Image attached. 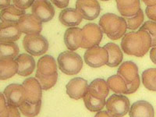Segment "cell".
Here are the masks:
<instances>
[{
    "instance_id": "74e56055",
    "label": "cell",
    "mask_w": 156,
    "mask_h": 117,
    "mask_svg": "<svg viewBox=\"0 0 156 117\" xmlns=\"http://www.w3.org/2000/svg\"><path fill=\"white\" fill-rule=\"evenodd\" d=\"M9 117H20L18 108L9 106Z\"/></svg>"
},
{
    "instance_id": "9a60e30c",
    "label": "cell",
    "mask_w": 156,
    "mask_h": 117,
    "mask_svg": "<svg viewBox=\"0 0 156 117\" xmlns=\"http://www.w3.org/2000/svg\"><path fill=\"white\" fill-rule=\"evenodd\" d=\"M20 35H21V31L20 30L17 23L1 22V27H0L1 43L14 42L20 37Z\"/></svg>"
},
{
    "instance_id": "484cf974",
    "label": "cell",
    "mask_w": 156,
    "mask_h": 117,
    "mask_svg": "<svg viewBox=\"0 0 156 117\" xmlns=\"http://www.w3.org/2000/svg\"><path fill=\"white\" fill-rule=\"evenodd\" d=\"M108 87L117 94H126L127 85L124 80L118 74L109 76L107 80Z\"/></svg>"
},
{
    "instance_id": "2e32d148",
    "label": "cell",
    "mask_w": 156,
    "mask_h": 117,
    "mask_svg": "<svg viewBox=\"0 0 156 117\" xmlns=\"http://www.w3.org/2000/svg\"><path fill=\"white\" fill-rule=\"evenodd\" d=\"M83 41L82 29L79 27H69L64 34V43L69 51H76L81 47Z\"/></svg>"
},
{
    "instance_id": "f35d334b",
    "label": "cell",
    "mask_w": 156,
    "mask_h": 117,
    "mask_svg": "<svg viewBox=\"0 0 156 117\" xmlns=\"http://www.w3.org/2000/svg\"><path fill=\"white\" fill-rule=\"evenodd\" d=\"M150 58L153 63L156 65V46L153 47L150 51Z\"/></svg>"
},
{
    "instance_id": "8992f818",
    "label": "cell",
    "mask_w": 156,
    "mask_h": 117,
    "mask_svg": "<svg viewBox=\"0 0 156 117\" xmlns=\"http://www.w3.org/2000/svg\"><path fill=\"white\" fill-rule=\"evenodd\" d=\"M105 107L107 112L113 117H123L129 112L130 104L126 96L114 94L107 99Z\"/></svg>"
},
{
    "instance_id": "cb8c5ba5",
    "label": "cell",
    "mask_w": 156,
    "mask_h": 117,
    "mask_svg": "<svg viewBox=\"0 0 156 117\" xmlns=\"http://www.w3.org/2000/svg\"><path fill=\"white\" fill-rule=\"evenodd\" d=\"M104 48L106 49L108 54V62L107 66L109 67H115L122 63L123 54L122 50L115 43H107Z\"/></svg>"
},
{
    "instance_id": "4316f807",
    "label": "cell",
    "mask_w": 156,
    "mask_h": 117,
    "mask_svg": "<svg viewBox=\"0 0 156 117\" xmlns=\"http://www.w3.org/2000/svg\"><path fill=\"white\" fill-rule=\"evenodd\" d=\"M19 47L15 42L1 43L0 45V59L9 58L16 59L19 55Z\"/></svg>"
},
{
    "instance_id": "7c38bea8",
    "label": "cell",
    "mask_w": 156,
    "mask_h": 117,
    "mask_svg": "<svg viewBox=\"0 0 156 117\" xmlns=\"http://www.w3.org/2000/svg\"><path fill=\"white\" fill-rule=\"evenodd\" d=\"M31 12L41 23L50 21L55 16V9L49 1H34L31 6Z\"/></svg>"
},
{
    "instance_id": "ffe728a7",
    "label": "cell",
    "mask_w": 156,
    "mask_h": 117,
    "mask_svg": "<svg viewBox=\"0 0 156 117\" xmlns=\"http://www.w3.org/2000/svg\"><path fill=\"white\" fill-rule=\"evenodd\" d=\"M129 117H154L152 105L147 101H137L130 106Z\"/></svg>"
},
{
    "instance_id": "7402d4cb",
    "label": "cell",
    "mask_w": 156,
    "mask_h": 117,
    "mask_svg": "<svg viewBox=\"0 0 156 117\" xmlns=\"http://www.w3.org/2000/svg\"><path fill=\"white\" fill-rule=\"evenodd\" d=\"M117 9L123 18H129L134 16L140 9V1H116Z\"/></svg>"
},
{
    "instance_id": "e0dca14e",
    "label": "cell",
    "mask_w": 156,
    "mask_h": 117,
    "mask_svg": "<svg viewBox=\"0 0 156 117\" xmlns=\"http://www.w3.org/2000/svg\"><path fill=\"white\" fill-rule=\"evenodd\" d=\"M108 93L109 87L107 81L101 78H97L90 83L87 94L96 99L105 100Z\"/></svg>"
},
{
    "instance_id": "8fae6325",
    "label": "cell",
    "mask_w": 156,
    "mask_h": 117,
    "mask_svg": "<svg viewBox=\"0 0 156 117\" xmlns=\"http://www.w3.org/2000/svg\"><path fill=\"white\" fill-rule=\"evenodd\" d=\"M76 9L84 20H94L99 16L101 7L98 1L78 0L76 2Z\"/></svg>"
},
{
    "instance_id": "836d02e7",
    "label": "cell",
    "mask_w": 156,
    "mask_h": 117,
    "mask_svg": "<svg viewBox=\"0 0 156 117\" xmlns=\"http://www.w3.org/2000/svg\"><path fill=\"white\" fill-rule=\"evenodd\" d=\"M0 117H9V106L3 93L0 94Z\"/></svg>"
},
{
    "instance_id": "52a82bcc",
    "label": "cell",
    "mask_w": 156,
    "mask_h": 117,
    "mask_svg": "<svg viewBox=\"0 0 156 117\" xmlns=\"http://www.w3.org/2000/svg\"><path fill=\"white\" fill-rule=\"evenodd\" d=\"M83 33V41L80 48H89L98 46L102 39L103 32L101 27L94 23L85 24L82 28Z\"/></svg>"
},
{
    "instance_id": "7a4b0ae2",
    "label": "cell",
    "mask_w": 156,
    "mask_h": 117,
    "mask_svg": "<svg viewBox=\"0 0 156 117\" xmlns=\"http://www.w3.org/2000/svg\"><path fill=\"white\" fill-rule=\"evenodd\" d=\"M99 27L103 33L112 40L120 39L126 34L127 24L125 19L114 13H105L99 20Z\"/></svg>"
},
{
    "instance_id": "f1b7e54d",
    "label": "cell",
    "mask_w": 156,
    "mask_h": 117,
    "mask_svg": "<svg viewBox=\"0 0 156 117\" xmlns=\"http://www.w3.org/2000/svg\"><path fill=\"white\" fill-rule=\"evenodd\" d=\"M86 108L92 112H98L106 105L105 100H98L91 97L88 94H86L83 98Z\"/></svg>"
},
{
    "instance_id": "277c9868",
    "label": "cell",
    "mask_w": 156,
    "mask_h": 117,
    "mask_svg": "<svg viewBox=\"0 0 156 117\" xmlns=\"http://www.w3.org/2000/svg\"><path fill=\"white\" fill-rule=\"evenodd\" d=\"M57 62L59 69L66 75L77 74L83 67V59L75 51H62L58 55Z\"/></svg>"
},
{
    "instance_id": "83f0119b",
    "label": "cell",
    "mask_w": 156,
    "mask_h": 117,
    "mask_svg": "<svg viewBox=\"0 0 156 117\" xmlns=\"http://www.w3.org/2000/svg\"><path fill=\"white\" fill-rule=\"evenodd\" d=\"M142 83L149 90L156 91V68H150L141 74Z\"/></svg>"
},
{
    "instance_id": "5b68a950",
    "label": "cell",
    "mask_w": 156,
    "mask_h": 117,
    "mask_svg": "<svg viewBox=\"0 0 156 117\" xmlns=\"http://www.w3.org/2000/svg\"><path fill=\"white\" fill-rule=\"evenodd\" d=\"M25 51L34 56L44 55L48 49V41L41 34H27L23 39Z\"/></svg>"
},
{
    "instance_id": "8d00e7d4",
    "label": "cell",
    "mask_w": 156,
    "mask_h": 117,
    "mask_svg": "<svg viewBox=\"0 0 156 117\" xmlns=\"http://www.w3.org/2000/svg\"><path fill=\"white\" fill-rule=\"evenodd\" d=\"M51 2H52V3L58 8L63 9V8H66V6L69 5V1H68V0H63V1H56V0H53V1H51Z\"/></svg>"
},
{
    "instance_id": "d4e9b609",
    "label": "cell",
    "mask_w": 156,
    "mask_h": 117,
    "mask_svg": "<svg viewBox=\"0 0 156 117\" xmlns=\"http://www.w3.org/2000/svg\"><path fill=\"white\" fill-rule=\"evenodd\" d=\"M27 14L24 10H21L13 4L8 8L1 10V22H9V23H18L22 16Z\"/></svg>"
},
{
    "instance_id": "ba28073f",
    "label": "cell",
    "mask_w": 156,
    "mask_h": 117,
    "mask_svg": "<svg viewBox=\"0 0 156 117\" xmlns=\"http://www.w3.org/2000/svg\"><path fill=\"white\" fill-rule=\"evenodd\" d=\"M8 106L19 108L26 101V92L22 84L11 83L5 87L3 91Z\"/></svg>"
},
{
    "instance_id": "f546056e",
    "label": "cell",
    "mask_w": 156,
    "mask_h": 117,
    "mask_svg": "<svg viewBox=\"0 0 156 117\" xmlns=\"http://www.w3.org/2000/svg\"><path fill=\"white\" fill-rule=\"evenodd\" d=\"M35 78L37 80V81L39 82V83H40L42 90H49L53 86H55V84L56 83L57 80H58V73L52 75V76H43V75L36 72Z\"/></svg>"
},
{
    "instance_id": "b9f144b4",
    "label": "cell",
    "mask_w": 156,
    "mask_h": 117,
    "mask_svg": "<svg viewBox=\"0 0 156 117\" xmlns=\"http://www.w3.org/2000/svg\"><path fill=\"white\" fill-rule=\"evenodd\" d=\"M143 2H144V4H145L146 5H147V7H148V6H152V5H155L156 4V0H154V1H149V0H147V1H143Z\"/></svg>"
},
{
    "instance_id": "1f68e13d",
    "label": "cell",
    "mask_w": 156,
    "mask_h": 117,
    "mask_svg": "<svg viewBox=\"0 0 156 117\" xmlns=\"http://www.w3.org/2000/svg\"><path fill=\"white\" fill-rule=\"evenodd\" d=\"M144 12L140 9V11L137 12V14L135 15L134 16L124 18V19L126 22V24H127V28L129 29V30H134L138 28L142 24V23L144 22Z\"/></svg>"
},
{
    "instance_id": "4dcf8cb0",
    "label": "cell",
    "mask_w": 156,
    "mask_h": 117,
    "mask_svg": "<svg viewBox=\"0 0 156 117\" xmlns=\"http://www.w3.org/2000/svg\"><path fill=\"white\" fill-rule=\"evenodd\" d=\"M41 107V102L38 103L37 105H33L30 103L25 101L20 106L19 109L20 110L21 113L26 117H35L40 112Z\"/></svg>"
},
{
    "instance_id": "d6986e66",
    "label": "cell",
    "mask_w": 156,
    "mask_h": 117,
    "mask_svg": "<svg viewBox=\"0 0 156 117\" xmlns=\"http://www.w3.org/2000/svg\"><path fill=\"white\" fill-rule=\"evenodd\" d=\"M16 62L18 63L17 74L22 76H27L31 74L35 68V61L33 56L29 54L23 53L16 58Z\"/></svg>"
},
{
    "instance_id": "9c48e42d",
    "label": "cell",
    "mask_w": 156,
    "mask_h": 117,
    "mask_svg": "<svg viewBox=\"0 0 156 117\" xmlns=\"http://www.w3.org/2000/svg\"><path fill=\"white\" fill-rule=\"evenodd\" d=\"M83 58L87 66L93 68L105 66L108 62V51L104 47L96 46L89 48L85 51Z\"/></svg>"
},
{
    "instance_id": "6da1fadb",
    "label": "cell",
    "mask_w": 156,
    "mask_h": 117,
    "mask_svg": "<svg viewBox=\"0 0 156 117\" xmlns=\"http://www.w3.org/2000/svg\"><path fill=\"white\" fill-rule=\"evenodd\" d=\"M121 47L127 55L143 57L151 47V36L140 29L137 31L128 32L122 38Z\"/></svg>"
},
{
    "instance_id": "3957f363",
    "label": "cell",
    "mask_w": 156,
    "mask_h": 117,
    "mask_svg": "<svg viewBox=\"0 0 156 117\" xmlns=\"http://www.w3.org/2000/svg\"><path fill=\"white\" fill-rule=\"evenodd\" d=\"M117 74L124 80L127 85L126 94H130L136 92L140 83L138 74V67L132 61L122 62L117 70Z\"/></svg>"
},
{
    "instance_id": "44dd1931",
    "label": "cell",
    "mask_w": 156,
    "mask_h": 117,
    "mask_svg": "<svg viewBox=\"0 0 156 117\" xmlns=\"http://www.w3.org/2000/svg\"><path fill=\"white\" fill-rule=\"evenodd\" d=\"M58 20L66 27H75L81 23L83 17L76 9L66 8L62 10L58 15Z\"/></svg>"
},
{
    "instance_id": "d6a6232c",
    "label": "cell",
    "mask_w": 156,
    "mask_h": 117,
    "mask_svg": "<svg viewBox=\"0 0 156 117\" xmlns=\"http://www.w3.org/2000/svg\"><path fill=\"white\" fill-rule=\"evenodd\" d=\"M140 30H143L147 31L149 34V35L151 36V47L156 46V22L149 21L145 22L143 23L141 27H140Z\"/></svg>"
},
{
    "instance_id": "30bf717a",
    "label": "cell",
    "mask_w": 156,
    "mask_h": 117,
    "mask_svg": "<svg viewBox=\"0 0 156 117\" xmlns=\"http://www.w3.org/2000/svg\"><path fill=\"white\" fill-rule=\"evenodd\" d=\"M22 85L26 92V101L37 105L41 102L42 88L35 77H28L23 80Z\"/></svg>"
},
{
    "instance_id": "d590c367",
    "label": "cell",
    "mask_w": 156,
    "mask_h": 117,
    "mask_svg": "<svg viewBox=\"0 0 156 117\" xmlns=\"http://www.w3.org/2000/svg\"><path fill=\"white\" fill-rule=\"evenodd\" d=\"M145 12L147 16L151 20V21L156 22V4L152 6H148L146 8Z\"/></svg>"
},
{
    "instance_id": "60d3db41",
    "label": "cell",
    "mask_w": 156,
    "mask_h": 117,
    "mask_svg": "<svg viewBox=\"0 0 156 117\" xmlns=\"http://www.w3.org/2000/svg\"><path fill=\"white\" fill-rule=\"evenodd\" d=\"M10 5V1L9 0H5V1H0V7H1V10L5 9L8 8Z\"/></svg>"
},
{
    "instance_id": "ac0fdd59",
    "label": "cell",
    "mask_w": 156,
    "mask_h": 117,
    "mask_svg": "<svg viewBox=\"0 0 156 117\" xmlns=\"http://www.w3.org/2000/svg\"><path fill=\"white\" fill-rule=\"evenodd\" d=\"M36 72L47 76H52L57 73V64L55 58L51 55H43L37 61Z\"/></svg>"
},
{
    "instance_id": "e575fe53",
    "label": "cell",
    "mask_w": 156,
    "mask_h": 117,
    "mask_svg": "<svg viewBox=\"0 0 156 117\" xmlns=\"http://www.w3.org/2000/svg\"><path fill=\"white\" fill-rule=\"evenodd\" d=\"M34 1L33 0H27V1H19V0H13L12 1V4L16 6L17 8H19L21 10H24L25 9H28L30 6L33 5Z\"/></svg>"
},
{
    "instance_id": "ab89813d",
    "label": "cell",
    "mask_w": 156,
    "mask_h": 117,
    "mask_svg": "<svg viewBox=\"0 0 156 117\" xmlns=\"http://www.w3.org/2000/svg\"><path fill=\"white\" fill-rule=\"evenodd\" d=\"M94 117H113L112 115H110L107 111H100L97 112L94 115Z\"/></svg>"
},
{
    "instance_id": "603a6c76",
    "label": "cell",
    "mask_w": 156,
    "mask_h": 117,
    "mask_svg": "<svg viewBox=\"0 0 156 117\" xmlns=\"http://www.w3.org/2000/svg\"><path fill=\"white\" fill-rule=\"evenodd\" d=\"M19 66L15 59L2 58L0 59V79L7 80L18 73Z\"/></svg>"
},
{
    "instance_id": "5bb4252c",
    "label": "cell",
    "mask_w": 156,
    "mask_h": 117,
    "mask_svg": "<svg viewBox=\"0 0 156 117\" xmlns=\"http://www.w3.org/2000/svg\"><path fill=\"white\" fill-rule=\"evenodd\" d=\"M18 27L21 33L27 34H38L42 30V23L33 14H25L18 21Z\"/></svg>"
},
{
    "instance_id": "4fadbf2b",
    "label": "cell",
    "mask_w": 156,
    "mask_h": 117,
    "mask_svg": "<svg viewBox=\"0 0 156 117\" xmlns=\"http://www.w3.org/2000/svg\"><path fill=\"white\" fill-rule=\"evenodd\" d=\"M88 83L81 77H75L69 80L66 85V94L72 99L83 98L88 90Z\"/></svg>"
}]
</instances>
